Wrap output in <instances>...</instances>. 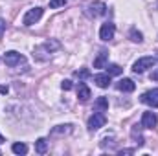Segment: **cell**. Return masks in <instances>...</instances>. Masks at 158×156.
<instances>
[{
  "label": "cell",
  "mask_w": 158,
  "mask_h": 156,
  "mask_svg": "<svg viewBox=\"0 0 158 156\" xmlns=\"http://www.w3.org/2000/svg\"><path fill=\"white\" fill-rule=\"evenodd\" d=\"M155 63H156L155 57H140V59L132 64V72H134V74H143L147 68H153Z\"/></svg>",
  "instance_id": "6da1fadb"
},
{
  "label": "cell",
  "mask_w": 158,
  "mask_h": 156,
  "mask_svg": "<svg viewBox=\"0 0 158 156\" xmlns=\"http://www.w3.org/2000/svg\"><path fill=\"white\" fill-rule=\"evenodd\" d=\"M40 17H42V7H31V9L24 15L22 24H24V26H33L35 22H39Z\"/></svg>",
  "instance_id": "7a4b0ae2"
},
{
  "label": "cell",
  "mask_w": 158,
  "mask_h": 156,
  "mask_svg": "<svg viewBox=\"0 0 158 156\" xmlns=\"http://www.w3.org/2000/svg\"><path fill=\"white\" fill-rule=\"evenodd\" d=\"M107 123V116L103 114V112H94L90 119H88V129L90 130H98V129H101L103 125Z\"/></svg>",
  "instance_id": "3957f363"
},
{
  "label": "cell",
  "mask_w": 158,
  "mask_h": 156,
  "mask_svg": "<svg viewBox=\"0 0 158 156\" xmlns=\"http://www.w3.org/2000/svg\"><path fill=\"white\" fill-rule=\"evenodd\" d=\"M114 33H116V26H114L112 22H105V24L101 26V30H99V39L105 40V42H109V40L114 39Z\"/></svg>",
  "instance_id": "277c9868"
},
{
  "label": "cell",
  "mask_w": 158,
  "mask_h": 156,
  "mask_svg": "<svg viewBox=\"0 0 158 156\" xmlns=\"http://www.w3.org/2000/svg\"><path fill=\"white\" fill-rule=\"evenodd\" d=\"M24 61H26L24 55H20V53H17V51H7V53L4 55V63H6V66H9V68L20 64V63H24Z\"/></svg>",
  "instance_id": "5b68a950"
},
{
  "label": "cell",
  "mask_w": 158,
  "mask_h": 156,
  "mask_svg": "<svg viewBox=\"0 0 158 156\" xmlns=\"http://www.w3.org/2000/svg\"><path fill=\"white\" fill-rule=\"evenodd\" d=\"M142 103H145V105H149L153 109H158V88H153V90L145 92L142 96Z\"/></svg>",
  "instance_id": "8992f818"
},
{
  "label": "cell",
  "mask_w": 158,
  "mask_h": 156,
  "mask_svg": "<svg viewBox=\"0 0 158 156\" xmlns=\"http://www.w3.org/2000/svg\"><path fill=\"white\" fill-rule=\"evenodd\" d=\"M107 13V6L103 4V2H92L90 6H88V15L90 17H103Z\"/></svg>",
  "instance_id": "52a82bcc"
},
{
  "label": "cell",
  "mask_w": 158,
  "mask_h": 156,
  "mask_svg": "<svg viewBox=\"0 0 158 156\" xmlns=\"http://www.w3.org/2000/svg\"><path fill=\"white\" fill-rule=\"evenodd\" d=\"M158 125V117L155 112H143V116H142V127H145V129H155Z\"/></svg>",
  "instance_id": "ba28073f"
},
{
  "label": "cell",
  "mask_w": 158,
  "mask_h": 156,
  "mask_svg": "<svg viewBox=\"0 0 158 156\" xmlns=\"http://www.w3.org/2000/svg\"><path fill=\"white\" fill-rule=\"evenodd\" d=\"M118 90H121V92H134L136 90V83L132 79H121L118 83Z\"/></svg>",
  "instance_id": "9c48e42d"
},
{
  "label": "cell",
  "mask_w": 158,
  "mask_h": 156,
  "mask_svg": "<svg viewBox=\"0 0 158 156\" xmlns=\"http://www.w3.org/2000/svg\"><path fill=\"white\" fill-rule=\"evenodd\" d=\"M107 61H109V51L101 50L99 55L94 59V68H105L107 66Z\"/></svg>",
  "instance_id": "30bf717a"
},
{
  "label": "cell",
  "mask_w": 158,
  "mask_h": 156,
  "mask_svg": "<svg viewBox=\"0 0 158 156\" xmlns=\"http://www.w3.org/2000/svg\"><path fill=\"white\" fill-rule=\"evenodd\" d=\"M94 110H96V112H105V110H109V99H107L105 96L98 97V99L94 101Z\"/></svg>",
  "instance_id": "8fae6325"
},
{
  "label": "cell",
  "mask_w": 158,
  "mask_h": 156,
  "mask_svg": "<svg viewBox=\"0 0 158 156\" xmlns=\"http://www.w3.org/2000/svg\"><path fill=\"white\" fill-rule=\"evenodd\" d=\"M77 97H79V101H88L90 99V88L85 84V83H79V86H77Z\"/></svg>",
  "instance_id": "7c38bea8"
},
{
  "label": "cell",
  "mask_w": 158,
  "mask_h": 156,
  "mask_svg": "<svg viewBox=\"0 0 158 156\" xmlns=\"http://www.w3.org/2000/svg\"><path fill=\"white\" fill-rule=\"evenodd\" d=\"M94 83H96L99 88H107V86L110 84V76H109V74H98V76L94 77Z\"/></svg>",
  "instance_id": "4fadbf2b"
},
{
  "label": "cell",
  "mask_w": 158,
  "mask_h": 156,
  "mask_svg": "<svg viewBox=\"0 0 158 156\" xmlns=\"http://www.w3.org/2000/svg\"><path fill=\"white\" fill-rule=\"evenodd\" d=\"M40 48H42V50H46L48 53H52V51H57V50L61 48V42H59V40H53V39H52V40H46V42H44Z\"/></svg>",
  "instance_id": "5bb4252c"
},
{
  "label": "cell",
  "mask_w": 158,
  "mask_h": 156,
  "mask_svg": "<svg viewBox=\"0 0 158 156\" xmlns=\"http://www.w3.org/2000/svg\"><path fill=\"white\" fill-rule=\"evenodd\" d=\"M48 151V142L44 140V138H39L37 142H35V153H39V154H44Z\"/></svg>",
  "instance_id": "9a60e30c"
},
{
  "label": "cell",
  "mask_w": 158,
  "mask_h": 156,
  "mask_svg": "<svg viewBox=\"0 0 158 156\" xmlns=\"http://www.w3.org/2000/svg\"><path fill=\"white\" fill-rule=\"evenodd\" d=\"M72 132V125H59L55 129H52V136H57V134H68Z\"/></svg>",
  "instance_id": "2e32d148"
},
{
  "label": "cell",
  "mask_w": 158,
  "mask_h": 156,
  "mask_svg": "<svg viewBox=\"0 0 158 156\" xmlns=\"http://www.w3.org/2000/svg\"><path fill=\"white\" fill-rule=\"evenodd\" d=\"M11 151H13L15 154H26V153H28V145H26V143H13Z\"/></svg>",
  "instance_id": "e0dca14e"
},
{
  "label": "cell",
  "mask_w": 158,
  "mask_h": 156,
  "mask_svg": "<svg viewBox=\"0 0 158 156\" xmlns=\"http://www.w3.org/2000/svg\"><path fill=\"white\" fill-rule=\"evenodd\" d=\"M129 37H131V40H132V42H142V40H143V35H142V31H138L136 28H132V30H131Z\"/></svg>",
  "instance_id": "ac0fdd59"
},
{
  "label": "cell",
  "mask_w": 158,
  "mask_h": 156,
  "mask_svg": "<svg viewBox=\"0 0 158 156\" xmlns=\"http://www.w3.org/2000/svg\"><path fill=\"white\" fill-rule=\"evenodd\" d=\"M107 68V74L109 76H119L123 70H121V66H118V64H109V66H105Z\"/></svg>",
  "instance_id": "d6986e66"
},
{
  "label": "cell",
  "mask_w": 158,
  "mask_h": 156,
  "mask_svg": "<svg viewBox=\"0 0 158 156\" xmlns=\"http://www.w3.org/2000/svg\"><path fill=\"white\" fill-rule=\"evenodd\" d=\"M131 134H132V138L136 140V143H138V145H143V138H142V134H140V130H138V125L132 129V132H131Z\"/></svg>",
  "instance_id": "ffe728a7"
},
{
  "label": "cell",
  "mask_w": 158,
  "mask_h": 156,
  "mask_svg": "<svg viewBox=\"0 0 158 156\" xmlns=\"http://www.w3.org/2000/svg\"><path fill=\"white\" fill-rule=\"evenodd\" d=\"M64 4H66V0H50V7L52 9H57V7H61Z\"/></svg>",
  "instance_id": "44dd1931"
},
{
  "label": "cell",
  "mask_w": 158,
  "mask_h": 156,
  "mask_svg": "<svg viewBox=\"0 0 158 156\" xmlns=\"http://www.w3.org/2000/svg\"><path fill=\"white\" fill-rule=\"evenodd\" d=\"M76 76H77V77H81V79H86L88 76H90V72H88L86 68H83V70H77V72H76Z\"/></svg>",
  "instance_id": "7402d4cb"
},
{
  "label": "cell",
  "mask_w": 158,
  "mask_h": 156,
  "mask_svg": "<svg viewBox=\"0 0 158 156\" xmlns=\"http://www.w3.org/2000/svg\"><path fill=\"white\" fill-rule=\"evenodd\" d=\"M61 88H63V90H70V88H72V81H68V79L63 81V83H61Z\"/></svg>",
  "instance_id": "603a6c76"
},
{
  "label": "cell",
  "mask_w": 158,
  "mask_h": 156,
  "mask_svg": "<svg viewBox=\"0 0 158 156\" xmlns=\"http://www.w3.org/2000/svg\"><path fill=\"white\" fill-rule=\"evenodd\" d=\"M4 30H6V22H4V18H0V37L4 35Z\"/></svg>",
  "instance_id": "cb8c5ba5"
},
{
  "label": "cell",
  "mask_w": 158,
  "mask_h": 156,
  "mask_svg": "<svg viewBox=\"0 0 158 156\" xmlns=\"http://www.w3.org/2000/svg\"><path fill=\"white\" fill-rule=\"evenodd\" d=\"M151 79H153V81H158V68L151 72Z\"/></svg>",
  "instance_id": "d4e9b609"
},
{
  "label": "cell",
  "mask_w": 158,
  "mask_h": 156,
  "mask_svg": "<svg viewBox=\"0 0 158 156\" xmlns=\"http://www.w3.org/2000/svg\"><path fill=\"white\" fill-rule=\"evenodd\" d=\"M134 151L132 149H123V151H119V154H132Z\"/></svg>",
  "instance_id": "484cf974"
},
{
  "label": "cell",
  "mask_w": 158,
  "mask_h": 156,
  "mask_svg": "<svg viewBox=\"0 0 158 156\" xmlns=\"http://www.w3.org/2000/svg\"><path fill=\"white\" fill-rule=\"evenodd\" d=\"M7 90H9L7 86H0V94H7Z\"/></svg>",
  "instance_id": "4316f807"
},
{
  "label": "cell",
  "mask_w": 158,
  "mask_h": 156,
  "mask_svg": "<svg viewBox=\"0 0 158 156\" xmlns=\"http://www.w3.org/2000/svg\"><path fill=\"white\" fill-rule=\"evenodd\" d=\"M4 142H6V140H4V136L0 134V143H4Z\"/></svg>",
  "instance_id": "83f0119b"
},
{
  "label": "cell",
  "mask_w": 158,
  "mask_h": 156,
  "mask_svg": "<svg viewBox=\"0 0 158 156\" xmlns=\"http://www.w3.org/2000/svg\"><path fill=\"white\" fill-rule=\"evenodd\" d=\"M0 154H2V153H0Z\"/></svg>",
  "instance_id": "f1b7e54d"
}]
</instances>
